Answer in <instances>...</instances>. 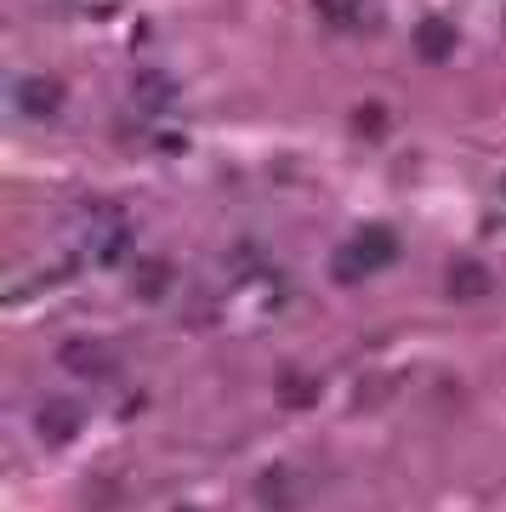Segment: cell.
I'll return each mask as SVG.
<instances>
[{"label": "cell", "instance_id": "cell-1", "mask_svg": "<svg viewBox=\"0 0 506 512\" xmlns=\"http://www.w3.org/2000/svg\"><path fill=\"white\" fill-rule=\"evenodd\" d=\"M353 256H359L364 274H381V268H393L398 262V234L393 228H381V222H370V228L353 234Z\"/></svg>", "mask_w": 506, "mask_h": 512}, {"label": "cell", "instance_id": "cell-2", "mask_svg": "<svg viewBox=\"0 0 506 512\" xmlns=\"http://www.w3.org/2000/svg\"><path fill=\"white\" fill-rule=\"evenodd\" d=\"M18 109L35 114V120H52L57 109H63V86L57 80H46V74H29V80H18Z\"/></svg>", "mask_w": 506, "mask_h": 512}, {"label": "cell", "instance_id": "cell-3", "mask_svg": "<svg viewBox=\"0 0 506 512\" xmlns=\"http://www.w3.org/2000/svg\"><path fill=\"white\" fill-rule=\"evenodd\" d=\"M410 46H416L421 63H444V57L455 52V23L450 18H421L416 35H410Z\"/></svg>", "mask_w": 506, "mask_h": 512}, {"label": "cell", "instance_id": "cell-4", "mask_svg": "<svg viewBox=\"0 0 506 512\" xmlns=\"http://www.w3.org/2000/svg\"><path fill=\"white\" fill-rule=\"evenodd\" d=\"M273 393H279V404H285V410H313V404H319V382H313L302 365H285V370H279Z\"/></svg>", "mask_w": 506, "mask_h": 512}, {"label": "cell", "instance_id": "cell-5", "mask_svg": "<svg viewBox=\"0 0 506 512\" xmlns=\"http://www.w3.org/2000/svg\"><path fill=\"white\" fill-rule=\"evenodd\" d=\"M63 365L74 376H109V353L97 348V342H86V336H74V342H63Z\"/></svg>", "mask_w": 506, "mask_h": 512}, {"label": "cell", "instance_id": "cell-6", "mask_svg": "<svg viewBox=\"0 0 506 512\" xmlns=\"http://www.w3.org/2000/svg\"><path fill=\"white\" fill-rule=\"evenodd\" d=\"M290 495H296V478H290L285 467H268V473L256 478V501H262L268 512H285V507H296Z\"/></svg>", "mask_w": 506, "mask_h": 512}, {"label": "cell", "instance_id": "cell-7", "mask_svg": "<svg viewBox=\"0 0 506 512\" xmlns=\"http://www.w3.org/2000/svg\"><path fill=\"white\" fill-rule=\"evenodd\" d=\"M74 433H80V410L74 404H46L40 410V439L46 444H69Z\"/></svg>", "mask_w": 506, "mask_h": 512}, {"label": "cell", "instance_id": "cell-8", "mask_svg": "<svg viewBox=\"0 0 506 512\" xmlns=\"http://www.w3.org/2000/svg\"><path fill=\"white\" fill-rule=\"evenodd\" d=\"M450 296L455 302H478V296H489V268L484 262H455L450 268Z\"/></svg>", "mask_w": 506, "mask_h": 512}, {"label": "cell", "instance_id": "cell-9", "mask_svg": "<svg viewBox=\"0 0 506 512\" xmlns=\"http://www.w3.org/2000/svg\"><path fill=\"white\" fill-rule=\"evenodd\" d=\"M313 6H319V18H325L330 29H364V23H370L364 0H313Z\"/></svg>", "mask_w": 506, "mask_h": 512}, {"label": "cell", "instance_id": "cell-10", "mask_svg": "<svg viewBox=\"0 0 506 512\" xmlns=\"http://www.w3.org/2000/svg\"><path fill=\"white\" fill-rule=\"evenodd\" d=\"M171 291V268L165 262H143V274H137V296H165Z\"/></svg>", "mask_w": 506, "mask_h": 512}, {"label": "cell", "instance_id": "cell-11", "mask_svg": "<svg viewBox=\"0 0 506 512\" xmlns=\"http://www.w3.org/2000/svg\"><path fill=\"white\" fill-rule=\"evenodd\" d=\"M353 131H359V137H381V131H387V109H381V103H359V109H353Z\"/></svg>", "mask_w": 506, "mask_h": 512}, {"label": "cell", "instance_id": "cell-12", "mask_svg": "<svg viewBox=\"0 0 506 512\" xmlns=\"http://www.w3.org/2000/svg\"><path fill=\"white\" fill-rule=\"evenodd\" d=\"M336 279H342V285H359V279H364V268H359V256H353V245H347V251H336Z\"/></svg>", "mask_w": 506, "mask_h": 512}, {"label": "cell", "instance_id": "cell-13", "mask_svg": "<svg viewBox=\"0 0 506 512\" xmlns=\"http://www.w3.org/2000/svg\"><path fill=\"white\" fill-rule=\"evenodd\" d=\"M143 103H171V80H160V74L143 80Z\"/></svg>", "mask_w": 506, "mask_h": 512}]
</instances>
